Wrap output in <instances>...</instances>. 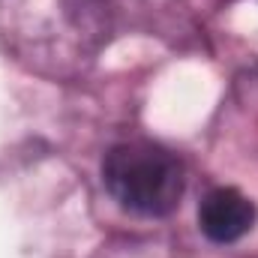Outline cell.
I'll list each match as a JSON object with an SVG mask.
<instances>
[{"mask_svg":"<svg viewBox=\"0 0 258 258\" xmlns=\"http://www.w3.org/2000/svg\"><path fill=\"white\" fill-rule=\"evenodd\" d=\"M102 183L111 198L138 216H168L183 195V165L153 141H123L105 153Z\"/></svg>","mask_w":258,"mask_h":258,"instance_id":"obj_1","label":"cell"},{"mask_svg":"<svg viewBox=\"0 0 258 258\" xmlns=\"http://www.w3.org/2000/svg\"><path fill=\"white\" fill-rule=\"evenodd\" d=\"M255 225V204L231 186H219L201 198L198 204V228L213 243H234L246 237Z\"/></svg>","mask_w":258,"mask_h":258,"instance_id":"obj_2","label":"cell"}]
</instances>
